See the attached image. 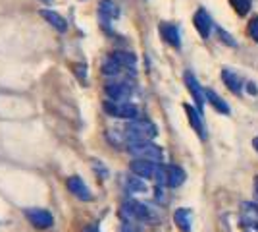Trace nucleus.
<instances>
[{
    "label": "nucleus",
    "instance_id": "nucleus-1",
    "mask_svg": "<svg viewBox=\"0 0 258 232\" xmlns=\"http://www.w3.org/2000/svg\"><path fill=\"white\" fill-rule=\"evenodd\" d=\"M156 126L152 124L151 120H147V118H135V120H131L125 126V130H123V140L129 144H135V142H151L156 137Z\"/></svg>",
    "mask_w": 258,
    "mask_h": 232
},
{
    "label": "nucleus",
    "instance_id": "nucleus-2",
    "mask_svg": "<svg viewBox=\"0 0 258 232\" xmlns=\"http://www.w3.org/2000/svg\"><path fill=\"white\" fill-rule=\"evenodd\" d=\"M123 213H125L127 217H131V219L141 221V222H149V224L160 222V213H158V211L154 209V207H151V205H147V203L135 201V199L123 203Z\"/></svg>",
    "mask_w": 258,
    "mask_h": 232
},
{
    "label": "nucleus",
    "instance_id": "nucleus-3",
    "mask_svg": "<svg viewBox=\"0 0 258 232\" xmlns=\"http://www.w3.org/2000/svg\"><path fill=\"white\" fill-rule=\"evenodd\" d=\"M102 109L108 116H114V118H123V120H135L139 118V109L129 103V101H104Z\"/></svg>",
    "mask_w": 258,
    "mask_h": 232
},
{
    "label": "nucleus",
    "instance_id": "nucleus-4",
    "mask_svg": "<svg viewBox=\"0 0 258 232\" xmlns=\"http://www.w3.org/2000/svg\"><path fill=\"white\" fill-rule=\"evenodd\" d=\"M127 151L135 159H149V161H154V163H162L164 159V151L162 147H158L156 144L151 142H135V144L127 145Z\"/></svg>",
    "mask_w": 258,
    "mask_h": 232
},
{
    "label": "nucleus",
    "instance_id": "nucleus-5",
    "mask_svg": "<svg viewBox=\"0 0 258 232\" xmlns=\"http://www.w3.org/2000/svg\"><path fill=\"white\" fill-rule=\"evenodd\" d=\"M104 93L110 101H129L133 87L129 81H108Z\"/></svg>",
    "mask_w": 258,
    "mask_h": 232
},
{
    "label": "nucleus",
    "instance_id": "nucleus-6",
    "mask_svg": "<svg viewBox=\"0 0 258 232\" xmlns=\"http://www.w3.org/2000/svg\"><path fill=\"white\" fill-rule=\"evenodd\" d=\"M158 165H160V163H154V161H149V159H133L131 165H129V168H131L133 174H137V176L147 180V178L156 176Z\"/></svg>",
    "mask_w": 258,
    "mask_h": 232
},
{
    "label": "nucleus",
    "instance_id": "nucleus-7",
    "mask_svg": "<svg viewBox=\"0 0 258 232\" xmlns=\"http://www.w3.org/2000/svg\"><path fill=\"white\" fill-rule=\"evenodd\" d=\"M183 79H185V85H187V89H189L191 97H193L195 103H197V109H201V111H203V109H205V103H206V93L203 91V87H201L199 79H197L191 72H185Z\"/></svg>",
    "mask_w": 258,
    "mask_h": 232
},
{
    "label": "nucleus",
    "instance_id": "nucleus-8",
    "mask_svg": "<svg viewBox=\"0 0 258 232\" xmlns=\"http://www.w3.org/2000/svg\"><path fill=\"white\" fill-rule=\"evenodd\" d=\"M25 217H27L29 222H31L33 226H37V228H50L54 224L52 215L46 209H27L25 211Z\"/></svg>",
    "mask_w": 258,
    "mask_h": 232
},
{
    "label": "nucleus",
    "instance_id": "nucleus-9",
    "mask_svg": "<svg viewBox=\"0 0 258 232\" xmlns=\"http://www.w3.org/2000/svg\"><path fill=\"white\" fill-rule=\"evenodd\" d=\"M241 222L245 226L258 230V203L256 201H243L241 203Z\"/></svg>",
    "mask_w": 258,
    "mask_h": 232
},
{
    "label": "nucleus",
    "instance_id": "nucleus-10",
    "mask_svg": "<svg viewBox=\"0 0 258 232\" xmlns=\"http://www.w3.org/2000/svg\"><path fill=\"white\" fill-rule=\"evenodd\" d=\"M183 109L187 112V118H189V124L195 132L199 133V137L205 142L206 140V128H205V120L201 116V109H195L191 105H183Z\"/></svg>",
    "mask_w": 258,
    "mask_h": 232
},
{
    "label": "nucleus",
    "instance_id": "nucleus-11",
    "mask_svg": "<svg viewBox=\"0 0 258 232\" xmlns=\"http://www.w3.org/2000/svg\"><path fill=\"white\" fill-rule=\"evenodd\" d=\"M66 186H68V190H70L77 199H83V201H91V199H93L91 190L87 188V184L83 182V178L70 176L68 180H66Z\"/></svg>",
    "mask_w": 258,
    "mask_h": 232
},
{
    "label": "nucleus",
    "instance_id": "nucleus-12",
    "mask_svg": "<svg viewBox=\"0 0 258 232\" xmlns=\"http://www.w3.org/2000/svg\"><path fill=\"white\" fill-rule=\"evenodd\" d=\"M193 23L203 39H208V37H210V31H212V18H210V14H208L205 8H199V10H197V14H195V18H193Z\"/></svg>",
    "mask_w": 258,
    "mask_h": 232
},
{
    "label": "nucleus",
    "instance_id": "nucleus-13",
    "mask_svg": "<svg viewBox=\"0 0 258 232\" xmlns=\"http://www.w3.org/2000/svg\"><path fill=\"white\" fill-rule=\"evenodd\" d=\"M222 79H224V83L227 85V89L233 93V95H241V91H243V79L241 76L237 74L235 70H231V68H222Z\"/></svg>",
    "mask_w": 258,
    "mask_h": 232
},
{
    "label": "nucleus",
    "instance_id": "nucleus-14",
    "mask_svg": "<svg viewBox=\"0 0 258 232\" xmlns=\"http://www.w3.org/2000/svg\"><path fill=\"white\" fill-rule=\"evenodd\" d=\"M173 222L181 232H191V228H193V211L189 207H179L173 213Z\"/></svg>",
    "mask_w": 258,
    "mask_h": 232
},
{
    "label": "nucleus",
    "instance_id": "nucleus-15",
    "mask_svg": "<svg viewBox=\"0 0 258 232\" xmlns=\"http://www.w3.org/2000/svg\"><path fill=\"white\" fill-rule=\"evenodd\" d=\"M158 29H160L162 39H164L168 44H172V47H175V49H179V47H181V37H179V29H177V25L164 22V23H160V27H158Z\"/></svg>",
    "mask_w": 258,
    "mask_h": 232
},
{
    "label": "nucleus",
    "instance_id": "nucleus-16",
    "mask_svg": "<svg viewBox=\"0 0 258 232\" xmlns=\"http://www.w3.org/2000/svg\"><path fill=\"white\" fill-rule=\"evenodd\" d=\"M185 170H183L181 166L177 165H168L166 166V186H170V188H179L183 182H185Z\"/></svg>",
    "mask_w": 258,
    "mask_h": 232
},
{
    "label": "nucleus",
    "instance_id": "nucleus-17",
    "mask_svg": "<svg viewBox=\"0 0 258 232\" xmlns=\"http://www.w3.org/2000/svg\"><path fill=\"white\" fill-rule=\"evenodd\" d=\"M98 14L104 20V23H108L112 22V20H116V18H119V8L114 0H100L98 2Z\"/></svg>",
    "mask_w": 258,
    "mask_h": 232
},
{
    "label": "nucleus",
    "instance_id": "nucleus-18",
    "mask_svg": "<svg viewBox=\"0 0 258 232\" xmlns=\"http://www.w3.org/2000/svg\"><path fill=\"white\" fill-rule=\"evenodd\" d=\"M41 18H43L46 23H50L56 31H60V33H66L68 31V22H66L64 18L58 14V12L54 10H41Z\"/></svg>",
    "mask_w": 258,
    "mask_h": 232
},
{
    "label": "nucleus",
    "instance_id": "nucleus-19",
    "mask_svg": "<svg viewBox=\"0 0 258 232\" xmlns=\"http://www.w3.org/2000/svg\"><path fill=\"white\" fill-rule=\"evenodd\" d=\"M205 93H206V101H210V105H212V107H214L220 114H229V112H231L229 105H227L226 101H224L220 95H218V93H216L214 89H206Z\"/></svg>",
    "mask_w": 258,
    "mask_h": 232
},
{
    "label": "nucleus",
    "instance_id": "nucleus-20",
    "mask_svg": "<svg viewBox=\"0 0 258 232\" xmlns=\"http://www.w3.org/2000/svg\"><path fill=\"white\" fill-rule=\"evenodd\" d=\"M110 56H112V58L118 62L119 66H123V68H135V64H137V56L133 55V53H125V51H114Z\"/></svg>",
    "mask_w": 258,
    "mask_h": 232
},
{
    "label": "nucleus",
    "instance_id": "nucleus-21",
    "mask_svg": "<svg viewBox=\"0 0 258 232\" xmlns=\"http://www.w3.org/2000/svg\"><path fill=\"white\" fill-rule=\"evenodd\" d=\"M125 188H127L129 194H145L147 192V184H145V178L137 176V174H133L131 178H127V182H125Z\"/></svg>",
    "mask_w": 258,
    "mask_h": 232
},
{
    "label": "nucleus",
    "instance_id": "nucleus-22",
    "mask_svg": "<svg viewBox=\"0 0 258 232\" xmlns=\"http://www.w3.org/2000/svg\"><path fill=\"white\" fill-rule=\"evenodd\" d=\"M121 68H123V66H119L118 62H116V60L110 56L108 60H104V62H102V74H104V76H110V77H116V76H119V74H121Z\"/></svg>",
    "mask_w": 258,
    "mask_h": 232
},
{
    "label": "nucleus",
    "instance_id": "nucleus-23",
    "mask_svg": "<svg viewBox=\"0 0 258 232\" xmlns=\"http://www.w3.org/2000/svg\"><path fill=\"white\" fill-rule=\"evenodd\" d=\"M229 2H231V6L235 8L239 16H247L252 8V0H229Z\"/></svg>",
    "mask_w": 258,
    "mask_h": 232
},
{
    "label": "nucleus",
    "instance_id": "nucleus-24",
    "mask_svg": "<svg viewBox=\"0 0 258 232\" xmlns=\"http://www.w3.org/2000/svg\"><path fill=\"white\" fill-rule=\"evenodd\" d=\"M218 37H220V41H222V43H226L227 47H237L235 39H233V37H231L229 33H226L222 27H218Z\"/></svg>",
    "mask_w": 258,
    "mask_h": 232
},
{
    "label": "nucleus",
    "instance_id": "nucleus-25",
    "mask_svg": "<svg viewBox=\"0 0 258 232\" xmlns=\"http://www.w3.org/2000/svg\"><path fill=\"white\" fill-rule=\"evenodd\" d=\"M248 35H250L252 41L258 43V16H254V18L248 22Z\"/></svg>",
    "mask_w": 258,
    "mask_h": 232
},
{
    "label": "nucleus",
    "instance_id": "nucleus-26",
    "mask_svg": "<svg viewBox=\"0 0 258 232\" xmlns=\"http://www.w3.org/2000/svg\"><path fill=\"white\" fill-rule=\"evenodd\" d=\"M156 201H160V203H164V201H166V196H164V190H162V186H158V188H156Z\"/></svg>",
    "mask_w": 258,
    "mask_h": 232
},
{
    "label": "nucleus",
    "instance_id": "nucleus-27",
    "mask_svg": "<svg viewBox=\"0 0 258 232\" xmlns=\"http://www.w3.org/2000/svg\"><path fill=\"white\" fill-rule=\"evenodd\" d=\"M247 91L250 93V95H258V87L254 85V83H247Z\"/></svg>",
    "mask_w": 258,
    "mask_h": 232
},
{
    "label": "nucleus",
    "instance_id": "nucleus-28",
    "mask_svg": "<svg viewBox=\"0 0 258 232\" xmlns=\"http://www.w3.org/2000/svg\"><path fill=\"white\" fill-rule=\"evenodd\" d=\"M121 232H137L133 226H129V224H123V228H121Z\"/></svg>",
    "mask_w": 258,
    "mask_h": 232
},
{
    "label": "nucleus",
    "instance_id": "nucleus-29",
    "mask_svg": "<svg viewBox=\"0 0 258 232\" xmlns=\"http://www.w3.org/2000/svg\"><path fill=\"white\" fill-rule=\"evenodd\" d=\"M252 147L256 149V153H258V135H256V137H254V140H252Z\"/></svg>",
    "mask_w": 258,
    "mask_h": 232
},
{
    "label": "nucleus",
    "instance_id": "nucleus-30",
    "mask_svg": "<svg viewBox=\"0 0 258 232\" xmlns=\"http://www.w3.org/2000/svg\"><path fill=\"white\" fill-rule=\"evenodd\" d=\"M44 2H52V0H44Z\"/></svg>",
    "mask_w": 258,
    "mask_h": 232
},
{
    "label": "nucleus",
    "instance_id": "nucleus-31",
    "mask_svg": "<svg viewBox=\"0 0 258 232\" xmlns=\"http://www.w3.org/2000/svg\"><path fill=\"white\" fill-rule=\"evenodd\" d=\"M89 232H97V230H89Z\"/></svg>",
    "mask_w": 258,
    "mask_h": 232
}]
</instances>
